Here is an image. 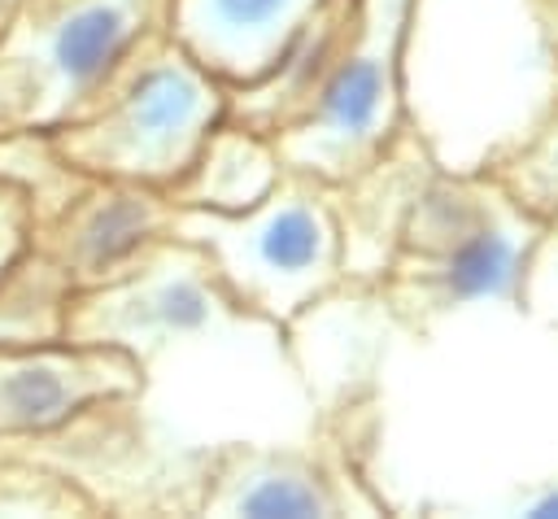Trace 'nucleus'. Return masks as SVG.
<instances>
[{
	"mask_svg": "<svg viewBox=\"0 0 558 519\" xmlns=\"http://www.w3.org/2000/svg\"><path fill=\"white\" fill-rule=\"evenodd\" d=\"M414 0H362V17L310 109L270 144L288 170L331 188L375 166L405 131V31Z\"/></svg>",
	"mask_w": 558,
	"mask_h": 519,
	"instance_id": "nucleus-6",
	"label": "nucleus"
},
{
	"mask_svg": "<svg viewBox=\"0 0 558 519\" xmlns=\"http://www.w3.org/2000/svg\"><path fill=\"white\" fill-rule=\"evenodd\" d=\"M527 9H532L536 26H541V35H545V44L558 61V0H527Z\"/></svg>",
	"mask_w": 558,
	"mask_h": 519,
	"instance_id": "nucleus-16",
	"label": "nucleus"
},
{
	"mask_svg": "<svg viewBox=\"0 0 558 519\" xmlns=\"http://www.w3.org/2000/svg\"><path fill=\"white\" fill-rule=\"evenodd\" d=\"M22 4H26V0H0V35L9 31V22L17 17V9H22Z\"/></svg>",
	"mask_w": 558,
	"mask_h": 519,
	"instance_id": "nucleus-18",
	"label": "nucleus"
},
{
	"mask_svg": "<svg viewBox=\"0 0 558 519\" xmlns=\"http://www.w3.org/2000/svg\"><path fill=\"white\" fill-rule=\"evenodd\" d=\"M545 222L484 170L440 161L418 179L371 301L410 336H432L466 305H519Z\"/></svg>",
	"mask_w": 558,
	"mask_h": 519,
	"instance_id": "nucleus-2",
	"label": "nucleus"
},
{
	"mask_svg": "<svg viewBox=\"0 0 558 519\" xmlns=\"http://www.w3.org/2000/svg\"><path fill=\"white\" fill-rule=\"evenodd\" d=\"M283 179V161L275 144L248 126L222 118L205 140L192 170L166 192L179 209H248Z\"/></svg>",
	"mask_w": 558,
	"mask_h": 519,
	"instance_id": "nucleus-11",
	"label": "nucleus"
},
{
	"mask_svg": "<svg viewBox=\"0 0 558 519\" xmlns=\"http://www.w3.org/2000/svg\"><path fill=\"white\" fill-rule=\"evenodd\" d=\"M558 92V61L527 0H414L405 113L449 170H484Z\"/></svg>",
	"mask_w": 558,
	"mask_h": 519,
	"instance_id": "nucleus-1",
	"label": "nucleus"
},
{
	"mask_svg": "<svg viewBox=\"0 0 558 519\" xmlns=\"http://www.w3.org/2000/svg\"><path fill=\"white\" fill-rule=\"evenodd\" d=\"M70 292H74L70 275L31 244L0 275V349L65 340Z\"/></svg>",
	"mask_w": 558,
	"mask_h": 519,
	"instance_id": "nucleus-12",
	"label": "nucleus"
},
{
	"mask_svg": "<svg viewBox=\"0 0 558 519\" xmlns=\"http://www.w3.org/2000/svg\"><path fill=\"white\" fill-rule=\"evenodd\" d=\"M227 118V83L214 79L170 31L135 52L109 92L48 148L78 174L170 192Z\"/></svg>",
	"mask_w": 558,
	"mask_h": 519,
	"instance_id": "nucleus-4",
	"label": "nucleus"
},
{
	"mask_svg": "<svg viewBox=\"0 0 558 519\" xmlns=\"http://www.w3.org/2000/svg\"><path fill=\"white\" fill-rule=\"evenodd\" d=\"M484 174L532 218L549 222L558 214V92L536 122L484 166Z\"/></svg>",
	"mask_w": 558,
	"mask_h": 519,
	"instance_id": "nucleus-13",
	"label": "nucleus"
},
{
	"mask_svg": "<svg viewBox=\"0 0 558 519\" xmlns=\"http://www.w3.org/2000/svg\"><path fill=\"white\" fill-rule=\"evenodd\" d=\"M144 375L148 371L122 349L74 340L0 349V445L52 436L105 406L135 401Z\"/></svg>",
	"mask_w": 558,
	"mask_h": 519,
	"instance_id": "nucleus-8",
	"label": "nucleus"
},
{
	"mask_svg": "<svg viewBox=\"0 0 558 519\" xmlns=\"http://www.w3.org/2000/svg\"><path fill=\"white\" fill-rule=\"evenodd\" d=\"M323 0H170V35L227 87L262 79Z\"/></svg>",
	"mask_w": 558,
	"mask_h": 519,
	"instance_id": "nucleus-10",
	"label": "nucleus"
},
{
	"mask_svg": "<svg viewBox=\"0 0 558 519\" xmlns=\"http://www.w3.org/2000/svg\"><path fill=\"white\" fill-rule=\"evenodd\" d=\"M218 318L240 314L201 249L170 231L126 275L70 292L65 340L122 349L148 371L174 340L201 336Z\"/></svg>",
	"mask_w": 558,
	"mask_h": 519,
	"instance_id": "nucleus-7",
	"label": "nucleus"
},
{
	"mask_svg": "<svg viewBox=\"0 0 558 519\" xmlns=\"http://www.w3.org/2000/svg\"><path fill=\"white\" fill-rule=\"evenodd\" d=\"M192 506L201 515H349L375 502L323 449L222 445L205 454Z\"/></svg>",
	"mask_w": 558,
	"mask_h": 519,
	"instance_id": "nucleus-9",
	"label": "nucleus"
},
{
	"mask_svg": "<svg viewBox=\"0 0 558 519\" xmlns=\"http://www.w3.org/2000/svg\"><path fill=\"white\" fill-rule=\"evenodd\" d=\"M174 236L196 244L235 314L292 336L318 305L349 292L336 188L288 170L248 209H179Z\"/></svg>",
	"mask_w": 558,
	"mask_h": 519,
	"instance_id": "nucleus-3",
	"label": "nucleus"
},
{
	"mask_svg": "<svg viewBox=\"0 0 558 519\" xmlns=\"http://www.w3.org/2000/svg\"><path fill=\"white\" fill-rule=\"evenodd\" d=\"M35 244V201L22 179L0 170V275Z\"/></svg>",
	"mask_w": 558,
	"mask_h": 519,
	"instance_id": "nucleus-15",
	"label": "nucleus"
},
{
	"mask_svg": "<svg viewBox=\"0 0 558 519\" xmlns=\"http://www.w3.org/2000/svg\"><path fill=\"white\" fill-rule=\"evenodd\" d=\"M527 515H558V488H549L545 497L527 502Z\"/></svg>",
	"mask_w": 558,
	"mask_h": 519,
	"instance_id": "nucleus-17",
	"label": "nucleus"
},
{
	"mask_svg": "<svg viewBox=\"0 0 558 519\" xmlns=\"http://www.w3.org/2000/svg\"><path fill=\"white\" fill-rule=\"evenodd\" d=\"M100 497H92L70 471L0 449V515H92Z\"/></svg>",
	"mask_w": 558,
	"mask_h": 519,
	"instance_id": "nucleus-14",
	"label": "nucleus"
},
{
	"mask_svg": "<svg viewBox=\"0 0 558 519\" xmlns=\"http://www.w3.org/2000/svg\"><path fill=\"white\" fill-rule=\"evenodd\" d=\"M166 31L170 0H26L0 35V140L78 122Z\"/></svg>",
	"mask_w": 558,
	"mask_h": 519,
	"instance_id": "nucleus-5",
	"label": "nucleus"
}]
</instances>
